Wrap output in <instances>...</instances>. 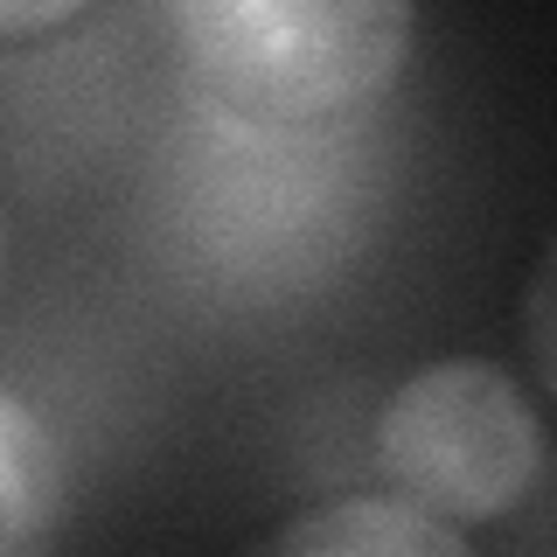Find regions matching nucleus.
<instances>
[{"label":"nucleus","instance_id":"f257e3e1","mask_svg":"<svg viewBox=\"0 0 557 557\" xmlns=\"http://www.w3.org/2000/svg\"><path fill=\"white\" fill-rule=\"evenodd\" d=\"M188 77L258 126H327L397 91L418 0H168Z\"/></svg>","mask_w":557,"mask_h":557},{"label":"nucleus","instance_id":"f03ea898","mask_svg":"<svg viewBox=\"0 0 557 557\" xmlns=\"http://www.w3.org/2000/svg\"><path fill=\"white\" fill-rule=\"evenodd\" d=\"M376 467L405 502L481 530L509 516L544 474V418L502 362H425L376 418Z\"/></svg>","mask_w":557,"mask_h":557},{"label":"nucleus","instance_id":"7ed1b4c3","mask_svg":"<svg viewBox=\"0 0 557 557\" xmlns=\"http://www.w3.org/2000/svg\"><path fill=\"white\" fill-rule=\"evenodd\" d=\"M272 550H307V557H460L467 530L418 502H383V495H348L327 509H307L300 522L272 530Z\"/></svg>","mask_w":557,"mask_h":557},{"label":"nucleus","instance_id":"20e7f679","mask_svg":"<svg viewBox=\"0 0 557 557\" xmlns=\"http://www.w3.org/2000/svg\"><path fill=\"white\" fill-rule=\"evenodd\" d=\"M63 522V446L42 411L0 383V557L42 550Z\"/></svg>","mask_w":557,"mask_h":557},{"label":"nucleus","instance_id":"39448f33","mask_svg":"<svg viewBox=\"0 0 557 557\" xmlns=\"http://www.w3.org/2000/svg\"><path fill=\"white\" fill-rule=\"evenodd\" d=\"M522 348H530V370L544 383V397L557 405V237L544 244L530 293H522Z\"/></svg>","mask_w":557,"mask_h":557},{"label":"nucleus","instance_id":"423d86ee","mask_svg":"<svg viewBox=\"0 0 557 557\" xmlns=\"http://www.w3.org/2000/svg\"><path fill=\"white\" fill-rule=\"evenodd\" d=\"M91 0H0V49L8 42H35V35L70 28Z\"/></svg>","mask_w":557,"mask_h":557},{"label":"nucleus","instance_id":"0eeeda50","mask_svg":"<svg viewBox=\"0 0 557 557\" xmlns=\"http://www.w3.org/2000/svg\"><path fill=\"white\" fill-rule=\"evenodd\" d=\"M0 293H8V182H0Z\"/></svg>","mask_w":557,"mask_h":557}]
</instances>
